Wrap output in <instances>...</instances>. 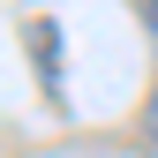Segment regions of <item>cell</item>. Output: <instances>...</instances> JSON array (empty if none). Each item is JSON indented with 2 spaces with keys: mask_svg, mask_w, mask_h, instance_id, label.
I'll return each mask as SVG.
<instances>
[{
  "mask_svg": "<svg viewBox=\"0 0 158 158\" xmlns=\"http://www.w3.org/2000/svg\"><path fill=\"white\" fill-rule=\"evenodd\" d=\"M143 135L158 143V83H151V98H143Z\"/></svg>",
  "mask_w": 158,
  "mask_h": 158,
  "instance_id": "obj_2",
  "label": "cell"
},
{
  "mask_svg": "<svg viewBox=\"0 0 158 158\" xmlns=\"http://www.w3.org/2000/svg\"><path fill=\"white\" fill-rule=\"evenodd\" d=\"M143 30H151V45H158V0H143Z\"/></svg>",
  "mask_w": 158,
  "mask_h": 158,
  "instance_id": "obj_3",
  "label": "cell"
},
{
  "mask_svg": "<svg viewBox=\"0 0 158 158\" xmlns=\"http://www.w3.org/2000/svg\"><path fill=\"white\" fill-rule=\"evenodd\" d=\"M23 45H30V68H38V83H45V98H60V83H68V68H60V23H53V15H30Z\"/></svg>",
  "mask_w": 158,
  "mask_h": 158,
  "instance_id": "obj_1",
  "label": "cell"
}]
</instances>
